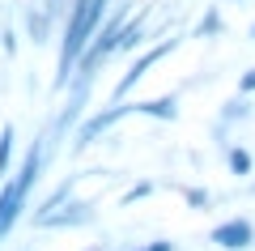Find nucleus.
I'll return each mask as SVG.
<instances>
[{"label": "nucleus", "mask_w": 255, "mask_h": 251, "mask_svg": "<svg viewBox=\"0 0 255 251\" xmlns=\"http://www.w3.org/2000/svg\"><path fill=\"white\" fill-rule=\"evenodd\" d=\"M132 115V102H107V107H98L94 115H85L81 124L73 128V145H68V153H85V149H94L98 145V136H107L115 124H124V119Z\"/></svg>", "instance_id": "nucleus-1"}, {"label": "nucleus", "mask_w": 255, "mask_h": 251, "mask_svg": "<svg viewBox=\"0 0 255 251\" xmlns=\"http://www.w3.org/2000/svg\"><path fill=\"white\" fill-rule=\"evenodd\" d=\"M174 47H179V38H162V43L145 47L140 55H132V64L124 68V77H119V81H115V90H111V102H128V94L136 90V81H145V77H149V68H153L157 60H166Z\"/></svg>", "instance_id": "nucleus-2"}, {"label": "nucleus", "mask_w": 255, "mask_h": 251, "mask_svg": "<svg viewBox=\"0 0 255 251\" xmlns=\"http://www.w3.org/2000/svg\"><path fill=\"white\" fill-rule=\"evenodd\" d=\"M94 222H98V205H94V200H81V196H68L60 209H51L34 230H85V226H94Z\"/></svg>", "instance_id": "nucleus-3"}, {"label": "nucleus", "mask_w": 255, "mask_h": 251, "mask_svg": "<svg viewBox=\"0 0 255 251\" xmlns=\"http://www.w3.org/2000/svg\"><path fill=\"white\" fill-rule=\"evenodd\" d=\"M209 243L217 251H251L255 247V222L251 217H226L209 230Z\"/></svg>", "instance_id": "nucleus-4"}, {"label": "nucleus", "mask_w": 255, "mask_h": 251, "mask_svg": "<svg viewBox=\"0 0 255 251\" xmlns=\"http://www.w3.org/2000/svg\"><path fill=\"white\" fill-rule=\"evenodd\" d=\"M21 213H26V196L13 188V179H0V243L17 230Z\"/></svg>", "instance_id": "nucleus-5"}, {"label": "nucleus", "mask_w": 255, "mask_h": 251, "mask_svg": "<svg viewBox=\"0 0 255 251\" xmlns=\"http://www.w3.org/2000/svg\"><path fill=\"white\" fill-rule=\"evenodd\" d=\"M55 26H60V21H51L34 0L21 9V30H26V38H30L34 47H47V43H51V38H55Z\"/></svg>", "instance_id": "nucleus-6"}, {"label": "nucleus", "mask_w": 255, "mask_h": 251, "mask_svg": "<svg viewBox=\"0 0 255 251\" xmlns=\"http://www.w3.org/2000/svg\"><path fill=\"white\" fill-rule=\"evenodd\" d=\"M132 115L157 119V124H174V119H179V94H157V98L132 102Z\"/></svg>", "instance_id": "nucleus-7"}, {"label": "nucleus", "mask_w": 255, "mask_h": 251, "mask_svg": "<svg viewBox=\"0 0 255 251\" xmlns=\"http://www.w3.org/2000/svg\"><path fill=\"white\" fill-rule=\"evenodd\" d=\"M77 183H81V175H68V179H60V183H55V188L47 192L43 200H38V209H34V217H30V222L38 226V222H43L47 213H51V209H60V205H64L68 196H77Z\"/></svg>", "instance_id": "nucleus-8"}, {"label": "nucleus", "mask_w": 255, "mask_h": 251, "mask_svg": "<svg viewBox=\"0 0 255 251\" xmlns=\"http://www.w3.org/2000/svg\"><path fill=\"white\" fill-rule=\"evenodd\" d=\"M145 38H149L145 13H140V17H128L124 26H119V34H115V55H124V51H140V47H145Z\"/></svg>", "instance_id": "nucleus-9"}, {"label": "nucleus", "mask_w": 255, "mask_h": 251, "mask_svg": "<svg viewBox=\"0 0 255 251\" xmlns=\"http://www.w3.org/2000/svg\"><path fill=\"white\" fill-rule=\"evenodd\" d=\"M251 119H255V107H251V98H247V94L226 98V102H221V111H217V124H226V128H234V124H251Z\"/></svg>", "instance_id": "nucleus-10"}, {"label": "nucleus", "mask_w": 255, "mask_h": 251, "mask_svg": "<svg viewBox=\"0 0 255 251\" xmlns=\"http://www.w3.org/2000/svg\"><path fill=\"white\" fill-rule=\"evenodd\" d=\"M226 166H230V175H234L238 183H247L255 175V153L247 149V145H230L226 149Z\"/></svg>", "instance_id": "nucleus-11"}, {"label": "nucleus", "mask_w": 255, "mask_h": 251, "mask_svg": "<svg viewBox=\"0 0 255 251\" xmlns=\"http://www.w3.org/2000/svg\"><path fill=\"white\" fill-rule=\"evenodd\" d=\"M221 34H226V17H221L217 4H209V9H204V17L196 21V38H221Z\"/></svg>", "instance_id": "nucleus-12"}, {"label": "nucleus", "mask_w": 255, "mask_h": 251, "mask_svg": "<svg viewBox=\"0 0 255 251\" xmlns=\"http://www.w3.org/2000/svg\"><path fill=\"white\" fill-rule=\"evenodd\" d=\"M13 145H17V128L4 124V128H0V179H9V175H13Z\"/></svg>", "instance_id": "nucleus-13"}, {"label": "nucleus", "mask_w": 255, "mask_h": 251, "mask_svg": "<svg viewBox=\"0 0 255 251\" xmlns=\"http://www.w3.org/2000/svg\"><path fill=\"white\" fill-rule=\"evenodd\" d=\"M183 200H187V209H196V213H204V209L217 205V196H213L209 188H183Z\"/></svg>", "instance_id": "nucleus-14"}, {"label": "nucleus", "mask_w": 255, "mask_h": 251, "mask_svg": "<svg viewBox=\"0 0 255 251\" xmlns=\"http://www.w3.org/2000/svg\"><path fill=\"white\" fill-rule=\"evenodd\" d=\"M153 192H157V183H153V179H140V183H132V188H128L124 196H119V205L128 209V205H136V200H145V196H153Z\"/></svg>", "instance_id": "nucleus-15"}, {"label": "nucleus", "mask_w": 255, "mask_h": 251, "mask_svg": "<svg viewBox=\"0 0 255 251\" xmlns=\"http://www.w3.org/2000/svg\"><path fill=\"white\" fill-rule=\"evenodd\" d=\"M34 4H38L51 21H64V13H68V0H34Z\"/></svg>", "instance_id": "nucleus-16"}, {"label": "nucleus", "mask_w": 255, "mask_h": 251, "mask_svg": "<svg viewBox=\"0 0 255 251\" xmlns=\"http://www.w3.org/2000/svg\"><path fill=\"white\" fill-rule=\"evenodd\" d=\"M128 251H179V243L174 239H149V243H136V247H128Z\"/></svg>", "instance_id": "nucleus-17"}, {"label": "nucleus", "mask_w": 255, "mask_h": 251, "mask_svg": "<svg viewBox=\"0 0 255 251\" xmlns=\"http://www.w3.org/2000/svg\"><path fill=\"white\" fill-rule=\"evenodd\" d=\"M238 94H247V98H251V94H255V68L238 72Z\"/></svg>", "instance_id": "nucleus-18"}, {"label": "nucleus", "mask_w": 255, "mask_h": 251, "mask_svg": "<svg viewBox=\"0 0 255 251\" xmlns=\"http://www.w3.org/2000/svg\"><path fill=\"white\" fill-rule=\"evenodd\" d=\"M0 38H4V55H9V60H13V55H17V34H13V30H4V34H0Z\"/></svg>", "instance_id": "nucleus-19"}, {"label": "nucleus", "mask_w": 255, "mask_h": 251, "mask_svg": "<svg viewBox=\"0 0 255 251\" xmlns=\"http://www.w3.org/2000/svg\"><path fill=\"white\" fill-rule=\"evenodd\" d=\"M85 251H128V243H90Z\"/></svg>", "instance_id": "nucleus-20"}, {"label": "nucleus", "mask_w": 255, "mask_h": 251, "mask_svg": "<svg viewBox=\"0 0 255 251\" xmlns=\"http://www.w3.org/2000/svg\"><path fill=\"white\" fill-rule=\"evenodd\" d=\"M247 192H251V196H255V175H251V179H247Z\"/></svg>", "instance_id": "nucleus-21"}, {"label": "nucleus", "mask_w": 255, "mask_h": 251, "mask_svg": "<svg viewBox=\"0 0 255 251\" xmlns=\"http://www.w3.org/2000/svg\"><path fill=\"white\" fill-rule=\"evenodd\" d=\"M247 38H251V43H255V21H251V30H247Z\"/></svg>", "instance_id": "nucleus-22"}, {"label": "nucleus", "mask_w": 255, "mask_h": 251, "mask_svg": "<svg viewBox=\"0 0 255 251\" xmlns=\"http://www.w3.org/2000/svg\"><path fill=\"white\" fill-rule=\"evenodd\" d=\"M234 4H247V0H234Z\"/></svg>", "instance_id": "nucleus-23"}]
</instances>
